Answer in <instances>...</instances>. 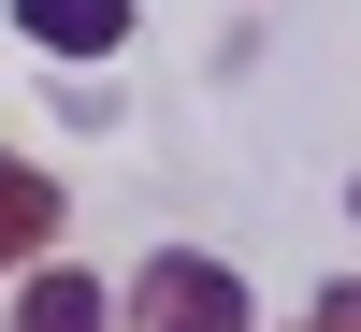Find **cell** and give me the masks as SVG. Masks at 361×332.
<instances>
[{"instance_id":"4","label":"cell","mask_w":361,"mask_h":332,"mask_svg":"<svg viewBox=\"0 0 361 332\" xmlns=\"http://www.w3.org/2000/svg\"><path fill=\"white\" fill-rule=\"evenodd\" d=\"M44 231H58V173L0 145V275H15V260H44Z\"/></svg>"},{"instance_id":"3","label":"cell","mask_w":361,"mask_h":332,"mask_svg":"<svg viewBox=\"0 0 361 332\" xmlns=\"http://www.w3.org/2000/svg\"><path fill=\"white\" fill-rule=\"evenodd\" d=\"M15 29L44 58H116V44H130V0H15Z\"/></svg>"},{"instance_id":"2","label":"cell","mask_w":361,"mask_h":332,"mask_svg":"<svg viewBox=\"0 0 361 332\" xmlns=\"http://www.w3.org/2000/svg\"><path fill=\"white\" fill-rule=\"evenodd\" d=\"M15 332H116V289L87 275V260H29V289H15Z\"/></svg>"},{"instance_id":"1","label":"cell","mask_w":361,"mask_h":332,"mask_svg":"<svg viewBox=\"0 0 361 332\" xmlns=\"http://www.w3.org/2000/svg\"><path fill=\"white\" fill-rule=\"evenodd\" d=\"M116 332H260V304H246V275H231V260L159 246L130 289H116Z\"/></svg>"},{"instance_id":"5","label":"cell","mask_w":361,"mask_h":332,"mask_svg":"<svg viewBox=\"0 0 361 332\" xmlns=\"http://www.w3.org/2000/svg\"><path fill=\"white\" fill-rule=\"evenodd\" d=\"M318 332H361V275H333V289H318Z\"/></svg>"}]
</instances>
